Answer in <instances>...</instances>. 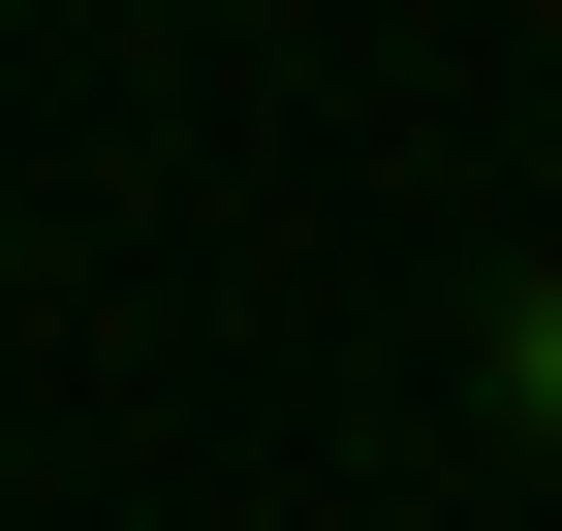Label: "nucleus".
<instances>
[{"mask_svg": "<svg viewBox=\"0 0 562 531\" xmlns=\"http://www.w3.org/2000/svg\"><path fill=\"white\" fill-rule=\"evenodd\" d=\"M469 407H501V438H562V282H501V344H469Z\"/></svg>", "mask_w": 562, "mask_h": 531, "instance_id": "1", "label": "nucleus"}]
</instances>
